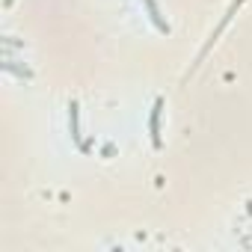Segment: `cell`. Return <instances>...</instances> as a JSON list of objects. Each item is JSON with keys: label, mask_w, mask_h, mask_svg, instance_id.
Returning a JSON list of instances; mask_svg holds the SVG:
<instances>
[{"label": "cell", "mask_w": 252, "mask_h": 252, "mask_svg": "<svg viewBox=\"0 0 252 252\" xmlns=\"http://www.w3.org/2000/svg\"><path fill=\"white\" fill-rule=\"evenodd\" d=\"M240 6H243V0H231V3H228V9H225V15H222V21L217 24V30H214L211 36H208V42H205V48L199 51V57H196V63H193V68H190V74H193V71H196V68L202 65V60H205V57H208V51H211V48L217 45V39H220V36H222V30H225V27L231 24V18L237 15V9H240ZM190 74H187V77H190Z\"/></svg>", "instance_id": "cell-1"}, {"label": "cell", "mask_w": 252, "mask_h": 252, "mask_svg": "<svg viewBox=\"0 0 252 252\" xmlns=\"http://www.w3.org/2000/svg\"><path fill=\"white\" fill-rule=\"evenodd\" d=\"M160 116H163V98H155V107L149 113V134H152V146L155 149H163V140H160Z\"/></svg>", "instance_id": "cell-2"}, {"label": "cell", "mask_w": 252, "mask_h": 252, "mask_svg": "<svg viewBox=\"0 0 252 252\" xmlns=\"http://www.w3.org/2000/svg\"><path fill=\"white\" fill-rule=\"evenodd\" d=\"M143 3H146V12H149V21L155 24V30L160 33V36H169L172 33V27L163 21V15H160V9H158V3H155V0H143Z\"/></svg>", "instance_id": "cell-3"}, {"label": "cell", "mask_w": 252, "mask_h": 252, "mask_svg": "<svg viewBox=\"0 0 252 252\" xmlns=\"http://www.w3.org/2000/svg\"><path fill=\"white\" fill-rule=\"evenodd\" d=\"M68 134H71V140L80 146L83 140H80V104L77 101H68Z\"/></svg>", "instance_id": "cell-4"}]
</instances>
